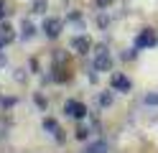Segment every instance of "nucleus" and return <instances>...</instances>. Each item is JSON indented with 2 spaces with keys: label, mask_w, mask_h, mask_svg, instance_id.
Returning a JSON list of instances; mask_svg holds the SVG:
<instances>
[{
  "label": "nucleus",
  "mask_w": 158,
  "mask_h": 153,
  "mask_svg": "<svg viewBox=\"0 0 158 153\" xmlns=\"http://www.w3.org/2000/svg\"><path fill=\"white\" fill-rule=\"evenodd\" d=\"M92 66H94V71H110L112 69V54L107 46H97L92 51Z\"/></svg>",
  "instance_id": "1"
},
{
  "label": "nucleus",
  "mask_w": 158,
  "mask_h": 153,
  "mask_svg": "<svg viewBox=\"0 0 158 153\" xmlns=\"http://www.w3.org/2000/svg\"><path fill=\"white\" fill-rule=\"evenodd\" d=\"M158 44V36L153 33V28H143L135 38V49H153Z\"/></svg>",
  "instance_id": "2"
},
{
  "label": "nucleus",
  "mask_w": 158,
  "mask_h": 153,
  "mask_svg": "<svg viewBox=\"0 0 158 153\" xmlns=\"http://www.w3.org/2000/svg\"><path fill=\"white\" fill-rule=\"evenodd\" d=\"M64 112H66V117H74V120H82L87 115V107L82 105L79 100H69L66 105H64Z\"/></svg>",
  "instance_id": "3"
},
{
  "label": "nucleus",
  "mask_w": 158,
  "mask_h": 153,
  "mask_svg": "<svg viewBox=\"0 0 158 153\" xmlns=\"http://www.w3.org/2000/svg\"><path fill=\"white\" fill-rule=\"evenodd\" d=\"M44 33L48 38H56L59 33H61V20H59V18H46L44 20Z\"/></svg>",
  "instance_id": "4"
},
{
  "label": "nucleus",
  "mask_w": 158,
  "mask_h": 153,
  "mask_svg": "<svg viewBox=\"0 0 158 153\" xmlns=\"http://www.w3.org/2000/svg\"><path fill=\"white\" fill-rule=\"evenodd\" d=\"M130 79H127L125 74H112V89L115 92H130Z\"/></svg>",
  "instance_id": "5"
},
{
  "label": "nucleus",
  "mask_w": 158,
  "mask_h": 153,
  "mask_svg": "<svg viewBox=\"0 0 158 153\" xmlns=\"http://www.w3.org/2000/svg\"><path fill=\"white\" fill-rule=\"evenodd\" d=\"M72 49L77 51V54H89V51H92V44H89V38L77 36V38H72Z\"/></svg>",
  "instance_id": "6"
},
{
  "label": "nucleus",
  "mask_w": 158,
  "mask_h": 153,
  "mask_svg": "<svg viewBox=\"0 0 158 153\" xmlns=\"http://www.w3.org/2000/svg\"><path fill=\"white\" fill-rule=\"evenodd\" d=\"M44 128H46L48 133H51V135H54V138H56L59 143H64V130L59 128V122H56V120H51V117H46V120H44Z\"/></svg>",
  "instance_id": "7"
},
{
  "label": "nucleus",
  "mask_w": 158,
  "mask_h": 153,
  "mask_svg": "<svg viewBox=\"0 0 158 153\" xmlns=\"http://www.w3.org/2000/svg\"><path fill=\"white\" fill-rule=\"evenodd\" d=\"M87 153H107V143L105 140H97V143H92V146L87 148Z\"/></svg>",
  "instance_id": "8"
},
{
  "label": "nucleus",
  "mask_w": 158,
  "mask_h": 153,
  "mask_svg": "<svg viewBox=\"0 0 158 153\" xmlns=\"http://www.w3.org/2000/svg\"><path fill=\"white\" fill-rule=\"evenodd\" d=\"M10 31H13V28H8V26H3V28H0V49H3L8 41L13 38V33H10Z\"/></svg>",
  "instance_id": "9"
},
{
  "label": "nucleus",
  "mask_w": 158,
  "mask_h": 153,
  "mask_svg": "<svg viewBox=\"0 0 158 153\" xmlns=\"http://www.w3.org/2000/svg\"><path fill=\"white\" fill-rule=\"evenodd\" d=\"M145 105H158V92H151V95H145Z\"/></svg>",
  "instance_id": "10"
},
{
  "label": "nucleus",
  "mask_w": 158,
  "mask_h": 153,
  "mask_svg": "<svg viewBox=\"0 0 158 153\" xmlns=\"http://www.w3.org/2000/svg\"><path fill=\"white\" fill-rule=\"evenodd\" d=\"M23 28H26V31H23V36H26V38H28V36H33V26H28V23H26Z\"/></svg>",
  "instance_id": "11"
},
{
  "label": "nucleus",
  "mask_w": 158,
  "mask_h": 153,
  "mask_svg": "<svg viewBox=\"0 0 158 153\" xmlns=\"http://www.w3.org/2000/svg\"><path fill=\"white\" fill-rule=\"evenodd\" d=\"M87 135H89V130H84V128L77 130V138H87Z\"/></svg>",
  "instance_id": "12"
},
{
  "label": "nucleus",
  "mask_w": 158,
  "mask_h": 153,
  "mask_svg": "<svg viewBox=\"0 0 158 153\" xmlns=\"http://www.w3.org/2000/svg\"><path fill=\"white\" fill-rule=\"evenodd\" d=\"M97 5H100V8H107V5H112V0H97Z\"/></svg>",
  "instance_id": "13"
},
{
  "label": "nucleus",
  "mask_w": 158,
  "mask_h": 153,
  "mask_svg": "<svg viewBox=\"0 0 158 153\" xmlns=\"http://www.w3.org/2000/svg\"><path fill=\"white\" fill-rule=\"evenodd\" d=\"M3 18H5V3L0 0V20H3Z\"/></svg>",
  "instance_id": "14"
}]
</instances>
